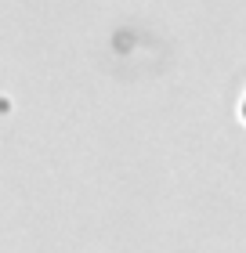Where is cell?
I'll return each mask as SVG.
<instances>
[{"label": "cell", "instance_id": "obj_1", "mask_svg": "<svg viewBox=\"0 0 246 253\" xmlns=\"http://www.w3.org/2000/svg\"><path fill=\"white\" fill-rule=\"evenodd\" d=\"M243 120H246V98H243Z\"/></svg>", "mask_w": 246, "mask_h": 253}]
</instances>
